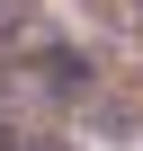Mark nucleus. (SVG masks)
Instances as JSON below:
<instances>
[{
	"label": "nucleus",
	"mask_w": 143,
	"mask_h": 151,
	"mask_svg": "<svg viewBox=\"0 0 143 151\" xmlns=\"http://www.w3.org/2000/svg\"><path fill=\"white\" fill-rule=\"evenodd\" d=\"M27 80H36L45 98H90V53H72L63 36H45V45L27 53Z\"/></svg>",
	"instance_id": "f257e3e1"
},
{
	"label": "nucleus",
	"mask_w": 143,
	"mask_h": 151,
	"mask_svg": "<svg viewBox=\"0 0 143 151\" xmlns=\"http://www.w3.org/2000/svg\"><path fill=\"white\" fill-rule=\"evenodd\" d=\"M45 36H54V27H45V9H36V0H0V62H27Z\"/></svg>",
	"instance_id": "f03ea898"
},
{
	"label": "nucleus",
	"mask_w": 143,
	"mask_h": 151,
	"mask_svg": "<svg viewBox=\"0 0 143 151\" xmlns=\"http://www.w3.org/2000/svg\"><path fill=\"white\" fill-rule=\"evenodd\" d=\"M0 151H63V142H45V133H18V124H0Z\"/></svg>",
	"instance_id": "7ed1b4c3"
},
{
	"label": "nucleus",
	"mask_w": 143,
	"mask_h": 151,
	"mask_svg": "<svg viewBox=\"0 0 143 151\" xmlns=\"http://www.w3.org/2000/svg\"><path fill=\"white\" fill-rule=\"evenodd\" d=\"M125 9H134V27H143V0H125Z\"/></svg>",
	"instance_id": "20e7f679"
}]
</instances>
